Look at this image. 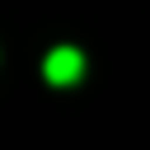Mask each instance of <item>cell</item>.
<instances>
[{"label": "cell", "instance_id": "obj_1", "mask_svg": "<svg viewBox=\"0 0 150 150\" xmlns=\"http://www.w3.org/2000/svg\"><path fill=\"white\" fill-rule=\"evenodd\" d=\"M42 75H47L52 84H75V80L84 75V56H80L75 47H52L47 61H42Z\"/></svg>", "mask_w": 150, "mask_h": 150}]
</instances>
